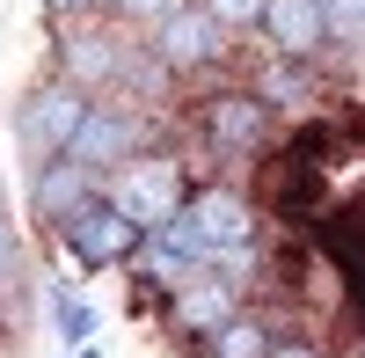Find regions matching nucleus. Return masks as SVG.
<instances>
[{"label": "nucleus", "mask_w": 365, "mask_h": 358, "mask_svg": "<svg viewBox=\"0 0 365 358\" xmlns=\"http://www.w3.org/2000/svg\"><path fill=\"white\" fill-rule=\"evenodd\" d=\"M58 227H66V249H73L81 263H125V256L139 249V234H146L117 198H88V205H73Z\"/></svg>", "instance_id": "obj_1"}, {"label": "nucleus", "mask_w": 365, "mask_h": 358, "mask_svg": "<svg viewBox=\"0 0 365 358\" xmlns=\"http://www.w3.org/2000/svg\"><path fill=\"white\" fill-rule=\"evenodd\" d=\"M110 198L154 234V227H168V220L182 213V175H175V161H139V168H125V175L110 183Z\"/></svg>", "instance_id": "obj_2"}, {"label": "nucleus", "mask_w": 365, "mask_h": 358, "mask_svg": "<svg viewBox=\"0 0 365 358\" xmlns=\"http://www.w3.org/2000/svg\"><path fill=\"white\" fill-rule=\"evenodd\" d=\"M227 58V22L212 8H175L161 22V66H220Z\"/></svg>", "instance_id": "obj_3"}, {"label": "nucleus", "mask_w": 365, "mask_h": 358, "mask_svg": "<svg viewBox=\"0 0 365 358\" xmlns=\"http://www.w3.org/2000/svg\"><path fill=\"white\" fill-rule=\"evenodd\" d=\"M81 125H88V103H81V88H73V81H51L44 96L29 103V117H22V139L37 146V154H66Z\"/></svg>", "instance_id": "obj_4"}, {"label": "nucleus", "mask_w": 365, "mask_h": 358, "mask_svg": "<svg viewBox=\"0 0 365 358\" xmlns=\"http://www.w3.org/2000/svg\"><path fill=\"white\" fill-rule=\"evenodd\" d=\"M263 29H270V44H278L285 58H307V51L329 37V15H322V0H270V8H263Z\"/></svg>", "instance_id": "obj_5"}, {"label": "nucleus", "mask_w": 365, "mask_h": 358, "mask_svg": "<svg viewBox=\"0 0 365 358\" xmlns=\"http://www.w3.org/2000/svg\"><path fill=\"white\" fill-rule=\"evenodd\" d=\"M132 139H139L132 117H117V110H88V125L73 132L66 154H73L81 168H110V161H125V154H132Z\"/></svg>", "instance_id": "obj_6"}, {"label": "nucleus", "mask_w": 365, "mask_h": 358, "mask_svg": "<svg viewBox=\"0 0 365 358\" xmlns=\"http://www.w3.org/2000/svg\"><path fill=\"white\" fill-rule=\"evenodd\" d=\"M205 132H212V146H227V154H256V139H263V103H256V96H212V103H205Z\"/></svg>", "instance_id": "obj_7"}, {"label": "nucleus", "mask_w": 365, "mask_h": 358, "mask_svg": "<svg viewBox=\"0 0 365 358\" xmlns=\"http://www.w3.org/2000/svg\"><path fill=\"white\" fill-rule=\"evenodd\" d=\"M190 213H197V227L212 234V249H241V242L256 234V213H249L234 190H197V198H190Z\"/></svg>", "instance_id": "obj_8"}, {"label": "nucleus", "mask_w": 365, "mask_h": 358, "mask_svg": "<svg viewBox=\"0 0 365 358\" xmlns=\"http://www.w3.org/2000/svg\"><path fill=\"white\" fill-rule=\"evenodd\" d=\"M96 175H103V168H81L73 154H58V161H51V168L37 175V205H44V220H66L73 205H88Z\"/></svg>", "instance_id": "obj_9"}, {"label": "nucleus", "mask_w": 365, "mask_h": 358, "mask_svg": "<svg viewBox=\"0 0 365 358\" xmlns=\"http://www.w3.org/2000/svg\"><path fill=\"white\" fill-rule=\"evenodd\" d=\"M125 66H132V58L117 51L103 29H81V37H66V73H73V81H88V88H96V81L125 73Z\"/></svg>", "instance_id": "obj_10"}, {"label": "nucleus", "mask_w": 365, "mask_h": 358, "mask_svg": "<svg viewBox=\"0 0 365 358\" xmlns=\"http://www.w3.org/2000/svg\"><path fill=\"white\" fill-rule=\"evenodd\" d=\"M175 314L190 322V329H220V322L234 314V285L220 278V285H190L182 278V292H175Z\"/></svg>", "instance_id": "obj_11"}, {"label": "nucleus", "mask_w": 365, "mask_h": 358, "mask_svg": "<svg viewBox=\"0 0 365 358\" xmlns=\"http://www.w3.org/2000/svg\"><path fill=\"white\" fill-rule=\"evenodd\" d=\"M263 351H270L263 322H241V314H227L220 329H212V358H263Z\"/></svg>", "instance_id": "obj_12"}, {"label": "nucleus", "mask_w": 365, "mask_h": 358, "mask_svg": "<svg viewBox=\"0 0 365 358\" xmlns=\"http://www.w3.org/2000/svg\"><path fill=\"white\" fill-rule=\"evenodd\" d=\"M51 314H58V337H66L73 351H81L88 337H96V307H88L81 292H66V285H58V292H51Z\"/></svg>", "instance_id": "obj_13"}, {"label": "nucleus", "mask_w": 365, "mask_h": 358, "mask_svg": "<svg viewBox=\"0 0 365 358\" xmlns=\"http://www.w3.org/2000/svg\"><path fill=\"white\" fill-rule=\"evenodd\" d=\"M205 8L220 15V22H256V15L270 8V0H205Z\"/></svg>", "instance_id": "obj_14"}, {"label": "nucleus", "mask_w": 365, "mask_h": 358, "mask_svg": "<svg viewBox=\"0 0 365 358\" xmlns=\"http://www.w3.org/2000/svg\"><path fill=\"white\" fill-rule=\"evenodd\" d=\"M117 8H125V15H139V22H168L182 0H117Z\"/></svg>", "instance_id": "obj_15"}, {"label": "nucleus", "mask_w": 365, "mask_h": 358, "mask_svg": "<svg viewBox=\"0 0 365 358\" xmlns=\"http://www.w3.org/2000/svg\"><path fill=\"white\" fill-rule=\"evenodd\" d=\"M15 271H22V249H15V234H8V227H0V285H8Z\"/></svg>", "instance_id": "obj_16"}, {"label": "nucleus", "mask_w": 365, "mask_h": 358, "mask_svg": "<svg viewBox=\"0 0 365 358\" xmlns=\"http://www.w3.org/2000/svg\"><path fill=\"white\" fill-rule=\"evenodd\" d=\"M263 358H314V351H307V344H270Z\"/></svg>", "instance_id": "obj_17"}, {"label": "nucleus", "mask_w": 365, "mask_h": 358, "mask_svg": "<svg viewBox=\"0 0 365 358\" xmlns=\"http://www.w3.org/2000/svg\"><path fill=\"white\" fill-rule=\"evenodd\" d=\"M44 8H51V15H73V8H81V0H44Z\"/></svg>", "instance_id": "obj_18"}]
</instances>
